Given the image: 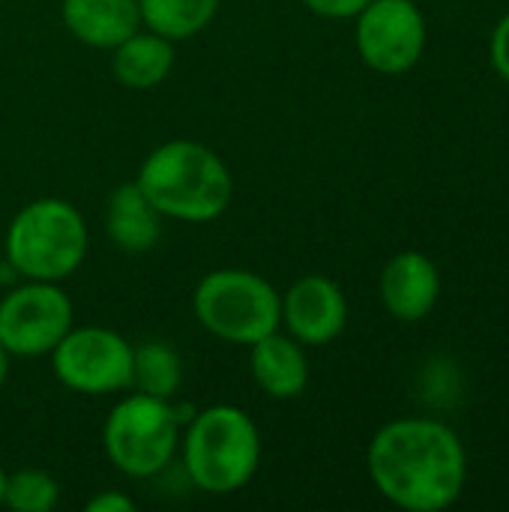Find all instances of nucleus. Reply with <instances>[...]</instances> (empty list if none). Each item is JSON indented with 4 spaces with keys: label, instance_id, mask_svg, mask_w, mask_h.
<instances>
[{
    "label": "nucleus",
    "instance_id": "1",
    "mask_svg": "<svg viewBox=\"0 0 509 512\" xmlns=\"http://www.w3.org/2000/svg\"><path fill=\"white\" fill-rule=\"evenodd\" d=\"M465 447L438 420H396L369 444V477L396 507L438 512L453 507L465 489Z\"/></svg>",
    "mask_w": 509,
    "mask_h": 512
},
{
    "label": "nucleus",
    "instance_id": "2",
    "mask_svg": "<svg viewBox=\"0 0 509 512\" xmlns=\"http://www.w3.org/2000/svg\"><path fill=\"white\" fill-rule=\"evenodd\" d=\"M135 183L162 216L180 222H210L231 201L228 168L213 150L195 141L156 147L144 159Z\"/></svg>",
    "mask_w": 509,
    "mask_h": 512
},
{
    "label": "nucleus",
    "instance_id": "3",
    "mask_svg": "<svg viewBox=\"0 0 509 512\" xmlns=\"http://www.w3.org/2000/svg\"><path fill=\"white\" fill-rule=\"evenodd\" d=\"M183 462L198 489L210 495H231L258 471V429L246 411L234 405H213L192 420L183 441Z\"/></svg>",
    "mask_w": 509,
    "mask_h": 512
},
{
    "label": "nucleus",
    "instance_id": "4",
    "mask_svg": "<svg viewBox=\"0 0 509 512\" xmlns=\"http://www.w3.org/2000/svg\"><path fill=\"white\" fill-rule=\"evenodd\" d=\"M87 252L81 213L60 198L27 204L6 231V261L15 273L36 282H60L78 270Z\"/></svg>",
    "mask_w": 509,
    "mask_h": 512
},
{
    "label": "nucleus",
    "instance_id": "5",
    "mask_svg": "<svg viewBox=\"0 0 509 512\" xmlns=\"http://www.w3.org/2000/svg\"><path fill=\"white\" fill-rule=\"evenodd\" d=\"M192 303L204 330L234 345H255L282 324V297L267 279L249 270L207 273Z\"/></svg>",
    "mask_w": 509,
    "mask_h": 512
},
{
    "label": "nucleus",
    "instance_id": "6",
    "mask_svg": "<svg viewBox=\"0 0 509 512\" xmlns=\"http://www.w3.org/2000/svg\"><path fill=\"white\" fill-rule=\"evenodd\" d=\"M177 450V411L168 399L135 393L114 405L105 420V453L126 477L165 471Z\"/></svg>",
    "mask_w": 509,
    "mask_h": 512
},
{
    "label": "nucleus",
    "instance_id": "7",
    "mask_svg": "<svg viewBox=\"0 0 509 512\" xmlns=\"http://www.w3.org/2000/svg\"><path fill=\"white\" fill-rule=\"evenodd\" d=\"M54 375L63 387L87 396L132 387V345L105 327L69 330L51 351Z\"/></svg>",
    "mask_w": 509,
    "mask_h": 512
},
{
    "label": "nucleus",
    "instance_id": "8",
    "mask_svg": "<svg viewBox=\"0 0 509 512\" xmlns=\"http://www.w3.org/2000/svg\"><path fill=\"white\" fill-rule=\"evenodd\" d=\"M69 330L72 303L54 282L30 279L0 300V345L15 357L51 354Z\"/></svg>",
    "mask_w": 509,
    "mask_h": 512
},
{
    "label": "nucleus",
    "instance_id": "9",
    "mask_svg": "<svg viewBox=\"0 0 509 512\" xmlns=\"http://www.w3.org/2000/svg\"><path fill=\"white\" fill-rule=\"evenodd\" d=\"M357 48L366 66L384 75L417 66L426 48V21L414 0H369L357 15Z\"/></svg>",
    "mask_w": 509,
    "mask_h": 512
},
{
    "label": "nucleus",
    "instance_id": "10",
    "mask_svg": "<svg viewBox=\"0 0 509 512\" xmlns=\"http://www.w3.org/2000/svg\"><path fill=\"white\" fill-rule=\"evenodd\" d=\"M348 321V303L342 288L327 276H303L282 297V324L303 345L333 342Z\"/></svg>",
    "mask_w": 509,
    "mask_h": 512
},
{
    "label": "nucleus",
    "instance_id": "11",
    "mask_svg": "<svg viewBox=\"0 0 509 512\" xmlns=\"http://www.w3.org/2000/svg\"><path fill=\"white\" fill-rule=\"evenodd\" d=\"M441 294L438 267L423 252H399L381 273V300L399 321L426 318Z\"/></svg>",
    "mask_w": 509,
    "mask_h": 512
},
{
    "label": "nucleus",
    "instance_id": "12",
    "mask_svg": "<svg viewBox=\"0 0 509 512\" xmlns=\"http://www.w3.org/2000/svg\"><path fill=\"white\" fill-rule=\"evenodd\" d=\"M63 21L75 39L117 48L141 27L138 0H63Z\"/></svg>",
    "mask_w": 509,
    "mask_h": 512
},
{
    "label": "nucleus",
    "instance_id": "13",
    "mask_svg": "<svg viewBox=\"0 0 509 512\" xmlns=\"http://www.w3.org/2000/svg\"><path fill=\"white\" fill-rule=\"evenodd\" d=\"M252 375L273 399H294L309 384V363L297 339L270 333L252 345Z\"/></svg>",
    "mask_w": 509,
    "mask_h": 512
},
{
    "label": "nucleus",
    "instance_id": "14",
    "mask_svg": "<svg viewBox=\"0 0 509 512\" xmlns=\"http://www.w3.org/2000/svg\"><path fill=\"white\" fill-rule=\"evenodd\" d=\"M159 210L147 201V195L138 189V183H126L120 189H114L111 201H108V237L114 240L117 249L141 255L150 252L162 234L159 225Z\"/></svg>",
    "mask_w": 509,
    "mask_h": 512
},
{
    "label": "nucleus",
    "instance_id": "15",
    "mask_svg": "<svg viewBox=\"0 0 509 512\" xmlns=\"http://www.w3.org/2000/svg\"><path fill=\"white\" fill-rule=\"evenodd\" d=\"M171 66H174L171 39H165L153 30L150 33L135 30L129 39H123L114 48V60H111L114 78L132 90H147V87L162 84L168 78Z\"/></svg>",
    "mask_w": 509,
    "mask_h": 512
},
{
    "label": "nucleus",
    "instance_id": "16",
    "mask_svg": "<svg viewBox=\"0 0 509 512\" xmlns=\"http://www.w3.org/2000/svg\"><path fill=\"white\" fill-rule=\"evenodd\" d=\"M219 9V0H138L141 24L177 42L201 33Z\"/></svg>",
    "mask_w": 509,
    "mask_h": 512
},
{
    "label": "nucleus",
    "instance_id": "17",
    "mask_svg": "<svg viewBox=\"0 0 509 512\" xmlns=\"http://www.w3.org/2000/svg\"><path fill=\"white\" fill-rule=\"evenodd\" d=\"M183 366L171 345L165 342H144L132 348V384L156 399H171L180 390Z\"/></svg>",
    "mask_w": 509,
    "mask_h": 512
},
{
    "label": "nucleus",
    "instance_id": "18",
    "mask_svg": "<svg viewBox=\"0 0 509 512\" xmlns=\"http://www.w3.org/2000/svg\"><path fill=\"white\" fill-rule=\"evenodd\" d=\"M57 483L45 471H18L6 477L3 504L15 512H48L57 507Z\"/></svg>",
    "mask_w": 509,
    "mask_h": 512
},
{
    "label": "nucleus",
    "instance_id": "19",
    "mask_svg": "<svg viewBox=\"0 0 509 512\" xmlns=\"http://www.w3.org/2000/svg\"><path fill=\"white\" fill-rule=\"evenodd\" d=\"M303 3L324 18H354L369 0H303Z\"/></svg>",
    "mask_w": 509,
    "mask_h": 512
},
{
    "label": "nucleus",
    "instance_id": "20",
    "mask_svg": "<svg viewBox=\"0 0 509 512\" xmlns=\"http://www.w3.org/2000/svg\"><path fill=\"white\" fill-rule=\"evenodd\" d=\"M492 63H495L498 75L509 81V15L501 18V24L492 33Z\"/></svg>",
    "mask_w": 509,
    "mask_h": 512
},
{
    "label": "nucleus",
    "instance_id": "21",
    "mask_svg": "<svg viewBox=\"0 0 509 512\" xmlns=\"http://www.w3.org/2000/svg\"><path fill=\"white\" fill-rule=\"evenodd\" d=\"M135 510V504L126 498V495H120V492H105V495H99V498H93L90 504H87V512H132Z\"/></svg>",
    "mask_w": 509,
    "mask_h": 512
},
{
    "label": "nucleus",
    "instance_id": "22",
    "mask_svg": "<svg viewBox=\"0 0 509 512\" xmlns=\"http://www.w3.org/2000/svg\"><path fill=\"white\" fill-rule=\"evenodd\" d=\"M6 375H9V351L0 345V387L6 384Z\"/></svg>",
    "mask_w": 509,
    "mask_h": 512
},
{
    "label": "nucleus",
    "instance_id": "23",
    "mask_svg": "<svg viewBox=\"0 0 509 512\" xmlns=\"http://www.w3.org/2000/svg\"><path fill=\"white\" fill-rule=\"evenodd\" d=\"M3 489H6V474H3V468H0V504H3Z\"/></svg>",
    "mask_w": 509,
    "mask_h": 512
}]
</instances>
